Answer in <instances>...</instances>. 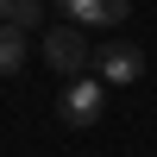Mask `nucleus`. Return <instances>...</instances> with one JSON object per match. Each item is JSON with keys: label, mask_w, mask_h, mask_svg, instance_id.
<instances>
[{"label": "nucleus", "mask_w": 157, "mask_h": 157, "mask_svg": "<svg viewBox=\"0 0 157 157\" xmlns=\"http://www.w3.org/2000/svg\"><path fill=\"white\" fill-rule=\"evenodd\" d=\"M6 25H19L25 38L44 25V0H6Z\"/></svg>", "instance_id": "obj_6"}, {"label": "nucleus", "mask_w": 157, "mask_h": 157, "mask_svg": "<svg viewBox=\"0 0 157 157\" xmlns=\"http://www.w3.org/2000/svg\"><path fill=\"white\" fill-rule=\"evenodd\" d=\"M44 63H50L57 75H82L88 63H94V44L82 38V25L63 19V25H50V32H44Z\"/></svg>", "instance_id": "obj_1"}, {"label": "nucleus", "mask_w": 157, "mask_h": 157, "mask_svg": "<svg viewBox=\"0 0 157 157\" xmlns=\"http://www.w3.org/2000/svg\"><path fill=\"white\" fill-rule=\"evenodd\" d=\"M94 75L113 82V88L138 82V75H145V50H138L132 38H101V44H94Z\"/></svg>", "instance_id": "obj_2"}, {"label": "nucleus", "mask_w": 157, "mask_h": 157, "mask_svg": "<svg viewBox=\"0 0 157 157\" xmlns=\"http://www.w3.org/2000/svg\"><path fill=\"white\" fill-rule=\"evenodd\" d=\"M0 19H6V0H0Z\"/></svg>", "instance_id": "obj_7"}, {"label": "nucleus", "mask_w": 157, "mask_h": 157, "mask_svg": "<svg viewBox=\"0 0 157 157\" xmlns=\"http://www.w3.org/2000/svg\"><path fill=\"white\" fill-rule=\"evenodd\" d=\"M101 107H107V82H101V75H69V88L57 94V113L69 126H94Z\"/></svg>", "instance_id": "obj_3"}, {"label": "nucleus", "mask_w": 157, "mask_h": 157, "mask_svg": "<svg viewBox=\"0 0 157 157\" xmlns=\"http://www.w3.org/2000/svg\"><path fill=\"white\" fill-rule=\"evenodd\" d=\"M19 63H25V32L0 19V75H19Z\"/></svg>", "instance_id": "obj_5"}, {"label": "nucleus", "mask_w": 157, "mask_h": 157, "mask_svg": "<svg viewBox=\"0 0 157 157\" xmlns=\"http://www.w3.org/2000/svg\"><path fill=\"white\" fill-rule=\"evenodd\" d=\"M50 6H57L69 25H101V32H113V25H126L132 0H50Z\"/></svg>", "instance_id": "obj_4"}]
</instances>
